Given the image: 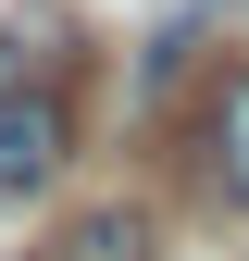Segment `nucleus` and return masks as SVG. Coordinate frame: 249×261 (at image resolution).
I'll return each instance as SVG.
<instances>
[{"label":"nucleus","instance_id":"f03ea898","mask_svg":"<svg viewBox=\"0 0 249 261\" xmlns=\"http://www.w3.org/2000/svg\"><path fill=\"white\" fill-rule=\"evenodd\" d=\"M200 174H212V199H225V212H249V75H225V87H212Z\"/></svg>","mask_w":249,"mask_h":261},{"label":"nucleus","instance_id":"f257e3e1","mask_svg":"<svg viewBox=\"0 0 249 261\" xmlns=\"http://www.w3.org/2000/svg\"><path fill=\"white\" fill-rule=\"evenodd\" d=\"M75 162V100H62V75H0V212H25L38 187Z\"/></svg>","mask_w":249,"mask_h":261},{"label":"nucleus","instance_id":"7ed1b4c3","mask_svg":"<svg viewBox=\"0 0 249 261\" xmlns=\"http://www.w3.org/2000/svg\"><path fill=\"white\" fill-rule=\"evenodd\" d=\"M50 261H150V224L137 212H75V224H62V237H50Z\"/></svg>","mask_w":249,"mask_h":261}]
</instances>
